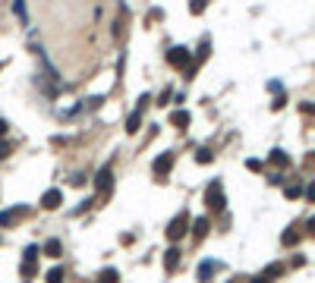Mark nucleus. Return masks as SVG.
<instances>
[{"instance_id": "2f4dec72", "label": "nucleus", "mask_w": 315, "mask_h": 283, "mask_svg": "<svg viewBox=\"0 0 315 283\" xmlns=\"http://www.w3.org/2000/svg\"><path fill=\"white\" fill-rule=\"evenodd\" d=\"M7 151H10V145H0V158H7Z\"/></svg>"}, {"instance_id": "9d476101", "label": "nucleus", "mask_w": 315, "mask_h": 283, "mask_svg": "<svg viewBox=\"0 0 315 283\" xmlns=\"http://www.w3.org/2000/svg\"><path fill=\"white\" fill-rule=\"evenodd\" d=\"M189 230H192V236H196V239H205V236H208V230H211V220H208V217H196V220L189 223Z\"/></svg>"}, {"instance_id": "423d86ee", "label": "nucleus", "mask_w": 315, "mask_h": 283, "mask_svg": "<svg viewBox=\"0 0 315 283\" xmlns=\"http://www.w3.org/2000/svg\"><path fill=\"white\" fill-rule=\"evenodd\" d=\"M171 167H174V151H164V155L155 158V176L164 183V176L171 173Z\"/></svg>"}, {"instance_id": "4be33fe9", "label": "nucleus", "mask_w": 315, "mask_h": 283, "mask_svg": "<svg viewBox=\"0 0 315 283\" xmlns=\"http://www.w3.org/2000/svg\"><path fill=\"white\" fill-rule=\"evenodd\" d=\"M202 10H205V4H202V0H192V7H189V13H192V16H199Z\"/></svg>"}, {"instance_id": "39448f33", "label": "nucleus", "mask_w": 315, "mask_h": 283, "mask_svg": "<svg viewBox=\"0 0 315 283\" xmlns=\"http://www.w3.org/2000/svg\"><path fill=\"white\" fill-rule=\"evenodd\" d=\"M38 245H29V249L22 252V264H19V271H22V277H32L35 271H38Z\"/></svg>"}, {"instance_id": "c756f323", "label": "nucleus", "mask_w": 315, "mask_h": 283, "mask_svg": "<svg viewBox=\"0 0 315 283\" xmlns=\"http://www.w3.org/2000/svg\"><path fill=\"white\" fill-rule=\"evenodd\" d=\"M7 129H10V123H7V120H0V136H4Z\"/></svg>"}, {"instance_id": "4468645a", "label": "nucleus", "mask_w": 315, "mask_h": 283, "mask_svg": "<svg viewBox=\"0 0 315 283\" xmlns=\"http://www.w3.org/2000/svg\"><path fill=\"white\" fill-rule=\"evenodd\" d=\"M268 161H271L274 167H290V158H287V151H281V148H274L271 155H268Z\"/></svg>"}, {"instance_id": "aec40b11", "label": "nucleus", "mask_w": 315, "mask_h": 283, "mask_svg": "<svg viewBox=\"0 0 315 283\" xmlns=\"http://www.w3.org/2000/svg\"><path fill=\"white\" fill-rule=\"evenodd\" d=\"M284 195H287V198H300V195H303V186H296V183H293V186H284Z\"/></svg>"}, {"instance_id": "2eb2a0df", "label": "nucleus", "mask_w": 315, "mask_h": 283, "mask_svg": "<svg viewBox=\"0 0 315 283\" xmlns=\"http://www.w3.org/2000/svg\"><path fill=\"white\" fill-rule=\"evenodd\" d=\"M139 126H142V113L133 110V113L126 117V132H139Z\"/></svg>"}, {"instance_id": "9b49d317", "label": "nucleus", "mask_w": 315, "mask_h": 283, "mask_svg": "<svg viewBox=\"0 0 315 283\" xmlns=\"http://www.w3.org/2000/svg\"><path fill=\"white\" fill-rule=\"evenodd\" d=\"M217 271H221V264H217V261H202V264H199V280H202V283H208Z\"/></svg>"}, {"instance_id": "f8f14e48", "label": "nucleus", "mask_w": 315, "mask_h": 283, "mask_svg": "<svg viewBox=\"0 0 315 283\" xmlns=\"http://www.w3.org/2000/svg\"><path fill=\"white\" fill-rule=\"evenodd\" d=\"M177 264H180V249L174 245V249L164 252V268H167V274H174V271H177Z\"/></svg>"}, {"instance_id": "7ed1b4c3", "label": "nucleus", "mask_w": 315, "mask_h": 283, "mask_svg": "<svg viewBox=\"0 0 315 283\" xmlns=\"http://www.w3.org/2000/svg\"><path fill=\"white\" fill-rule=\"evenodd\" d=\"M205 204H208V211H224V186H221V179H214L208 189H205Z\"/></svg>"}, {"instance_id": "c85d7f7f", "label": "nucleus", "mask_w": 315, "mask_h": 283, "mask_svg": "<svg viewBox=\"0 0 315 283\" xmlns=\"http://www.w3.org/2000/svg\"><path fill=\"white\" fill-rule=\"evenodd\" d=\"M306 198H309V201H315V183H309V186H306Z\"/></svg>"}, {"instance_id": "f3484780", "label": "nucleus", "mask_w": 315, "mask_h": 283, "mask_svg": "<svg viewBox=\"0 0 315 283\" xmlns=\"http://www.w3.org/2000/svg\"><path fill=\"white\" fill-rule=\"evenodd\" d=\"M63 277H66V271H63V268H51V271L44 274V280H47V283H63Z\"/></svg>"}, {"instance_id": "0eeeda50", "label": "nucleus", "mask_w": 315, "mask_h": 283, "mask_svg": "<svg viewBox=\"0 0 315 283\" xmlns=\"http://www.w3.org/2000/svg\"><path fill=\"white\" fill-rule=\"evenodd\" d=\"M95 186H98L101 195H110V189H114V173H110V167H101V170H98Z\"/></svg>"}, {"instance_id": "412c9836", "label": "nucleus", "mask_w": 315, "mask_h": 283, "mask_svg": "<svg viewBox=\"0 0 315 283\" xmlns=\"http://www.w3.org/2000/svg\"><path fill=\"white\" fill-rule=\"evenodd\" d=\"M211 158H214V155H211L208 148H199V155H196V161H199V164H211Z\"/></svg>"}, {"instance_id": "20e7f679", "label": "nucleus", "mask_w": 315, "mask_h": 283, "mask_svg": "<svg viewBox=\"0 0 315 283\" xmlns=\"http://www.w3.org/2000/svg\"><path fill=\"white\" fill-rule=\"evenodd\" d=\"M167 63H171L174 69H189V66H192V57H189L186 47L180 44V47H171V50H167Z\"/></svg>"}, {"instance_id": "bb28decb", "label": "nucleus", "mask_w": 315, "mask_h": 283, "mask_svg": "<svg viewBox=\"0 0 315 283\" xmlns=\"http://www.w3.org/2000/svg\"><path fill=\"white\" fill-rule=\"evenodd\" d=\"M69 183H72V186H82V183H85V176H82V173H72V176H69Z\"/></svg>"}, {"instance_id": "b1692460", "label": "nucleus", "mask_w": 315, "mask_h": 283, "mask_svg": "<svg viewBox=\"0 0 315 283\" xmlns=\"http://www.w3.org/2000/svg\"><path fill=\"white\" fill-rule=\"evenodd\" d=\"M148 101H152V98H148V94H142V98H139V104H136V110H139V113H142V110H145V107H148Z\"/></svg>"}, {"instance_id": "5701e85b", "label": "nucleus", "mask_w": 315, "mask_h": 283, "mask_svg": "<svg viewBox=\"0 0 315 283\" xmlns=\"http://www.w3.org/2000/svg\"><path fill=\"white\" fill-rule=\"evenodd\" d=\"M300 110H303V113H309V117H312V113H315V104H312V101H303V104H300Z\"/></svg>"}, {"instance_id": "f257e3e1", "label": "nucleus", "mask_w": 315, "mask_h": 283, "mask_svg": "<svg viewBox=\"0 0 315 283\" xmlns=\"http://www.w3.org/2000/svg\"><path fill=\"white\" fill-rule=\"evenodd\" d=\"M189 223H192V220H189V211H180V214L167 223V230H164V233H167V239H171V242H180L183 236L189 233Z\"/></svg>"}, {"instance_id": "393cba45", "label": "nucleus", "mask_w": 315, "mask_h": 283, "mask_svg": "<svg viewBox=\"0 0 315 283\" xmlns=\"http://www.w3.org/2000/svg\"><path fill=\"white\" fill-rule=\"evenodd\" d=\"M303 167H306V170H315V151H312V155L303 161Z\"/></svg>"}, {"instance_id": "6ab92c4d", "label": "nucleus", "mask_w": 315, "mask_h": 283, "mask_svg": "<svg viewBox=\"0 0 315 283\" xmlns=\"http://www.w3.org/2000/svg\"><path fill=\"white\" fill-rule=\"evenodd\" d=\"M117 280H120V274H117L114 268H107V271L98 274V283H117Z\"/></svg>"}, {"instance_id": "a211bd4d", "label": "nucleus", "mask_w": 315, "mask_h": 283, "mask_svg": "<svg viewBox=\"0 0 315 283\" xmlns=\"http://www.w3.org/2000/svg\"><path fill=\"white\" fill-rule=\"evenodd\" d=\"M281 242H284V245H296V242H300V230H296V226H290V230L281 236Z\"/></svg>"}, {"instance_id": "6e6552de", "label": "nucleus", "mask_w": 315, "mask_h": 283, "mask_svg": "<svg viewBox=\"0 0 315 283\" xmlns=\"http://www.w3.org/2000/svg\"><path fill=\"white\" fill-rule=\"evenodd\" d=\"M281 274H284V264L277 261V264H268V268H265L262 274H255V277H252L249 283H271L274 277H281Z\"/></svg>"}, {"instance_id": "7c9ffc66", "label": "nucleus", "mask_w": 315, "mask_h": 283, "mask_svg": "<svg viewBox=\"0 0 315 283\" xmlns=\"http://www.w3.org/2000/svg\"><path fill=\"white\" fill-rule=\"evenodd\" d=\"M306 226H309V233H312V236H315V217H312V220H309V223H306Z\"/></svg>"}, {"instance_id": "dca6fc26", "label": "nucleus", "mask_w": 315, "mask_h": 283, "mask_svg": "<svg viewBox=\"0 0 315 283\" xmlns=\"http://www.w3.org/2000/svg\"><path fill=\"white\" fill-rule=\"evenodd\" d=\"M44 252H47L51 258H57V255L63 252V245H60V239H47V242H44Z\"/></svg>"}, {"instance_id": "a878e982", "label": "nucleus", "mask_w": 315, "mask_h": 283, "mask_svg": "<svg viewBox=\"0 0 315 283\" xmlns=\"http://www.w3.org/2000/svg\"><path fill=\"white\" fill-rule=\"evenodd\" d=\"M246 167H249V170H255V173H258V170H262V161H255V158H252V161H246Z\"/></svg>"}, {"instance_id": "cd10ccee", "label": "nucleus", "mask_w": 315, "mask_h": 283, "mask_svg": "<svg viewBox=\"0 0 315 283\" xmlns=\"http://www.w3.org/2000/svg\"><path fill=\"white\" fill-rule=\"evenodd\" d=\"M171 98H174V91H171V88H164V91H161V104H167Z\"/></svg>"}, {"instance_id": "1a4fd4ad", "label": "nucleus", "mask_w": 315, "mask_h": 283, "mask_svg": "<svg viewBox=\"0 0 315 283\" xmlns=\"http://www.w3.org/2000/svg\"><path fill=\"white\" fill-rule=\"evenodd\" d=\"M60 204H63V192H60V189H47V192L41 195V208H47V211H57Z\"/></svg>"}, {"instance_id": "f03ea898", "label": "nucleus", "mask_w": 315, "mask_h": 283, "mask_svg": "<svg viewBox=\"0 0 315 283\" xmlns=\"http://www.w3.org/2000/svg\"><path fill=\"white\" fill-rule=\"evenodd\" d=\"M29 217V204H13L7 211H0V230H10V226L22 223Z\"/></svg>"}, {"instance_id": "ddd939ff", "label": "nucleus", "mask_w": 315, "mask_h": 283, "mask_svg": "<svg viewBox=\"0 0 315 283\" xmlns=\"http://www.w3.org/2000/svg\"><path fill=\"white\" fill-rule=\"evenodd\" d=\"M189 120H192V117H189L186 110H174V113H171V123H174L177 129H186V126H189Z\"/></svg>"}]
</instances>
